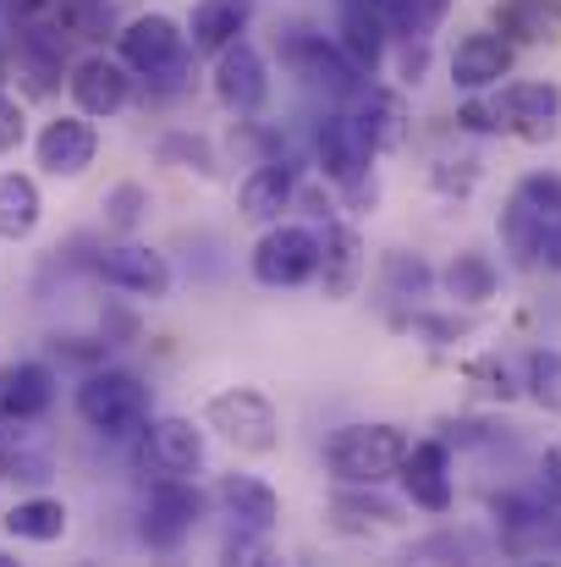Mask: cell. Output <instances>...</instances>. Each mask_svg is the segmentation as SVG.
Returning a JSON list of instances; mask_svg holds the SVG:
<instances>
[{"instance_id":"6da1fadb","label":"cell","mask_w":561,"mask_h":567,"mask_svg":"<svg viewBox=\"0 0 561 567\" xmlns=\"http://www.w3.org/2000/svg\"><path fill=\"white\" fill-rule=\"evenodd\" d=\"M77 419L105 441H133L149 424V385L133 370H89L72 391Z\"/></svg>"},{"instance_id":"7a4b0ae2","label":"cell","mask_w":561,"mask_h":567,"mask_svg":"<svg viewBox=\"0 0 561 567\" xmlns=\"http://www.w3.org/2000/svg\"><path fill=\"white\" fill-rule=\"evenodd\" d=\"M407 435L396 424H342L331 441H325V468L331 480L342 485H359V491H374L385 480L402 474V457H407Z\"/></svg>"},{"instance_id":"3957f363","label":"cell","mask_w":561,"mask_h":567,"mask_svg":"<svg viewBox=\"0 0 561 567\" xmlns=\"http://www.w3.org/2000/svg\"><path fill=\"white\" fill-rule=\"evenodd\" d=\"M204 424H209L220 441H231L237 452H248V457H264V452H276V441H281L276 402H270L264 391H253V385H231V391L209 396V402H204Z\"/></svg>"},{"instance_id":"277c9868","label":"cell","mask_w":561,"mask_h":567,"mask_svg":"<svg viewBox=\"0 0 561 567\" xmlns=\"http://www.w3.org/2000/svg\"><path fill=\"white\" fill-rule=\"evenodd\" d=\"M55 408V370L39 359L0 364V446H22V435Z\"/></svg>"},{"instance_id":"5b68a950","label":"cell","mask_w":561,"mask_h":567,"mask_svg":"<svg viewBox=\"0 0 561 567\" xmlns=\"http://www.w3.org/2000/svg\"><path fill=\"white\" fill-rule=\"evenodd\" d=\"M116 39H122V61H127V72H138V78H177V72H183L187 33L166 17V11L133 17Z\"/></svg>"},{"instance_id":"8992f818","label":"cell","mask_w":561,"mask_h":567,"mask_svg":"<svg viewBox=\"0 0 561 567\" xmlns=\"http://www.w3.org/2000/svg\"><path fill=\"white\" fill-rule=\"evenodd\" d=\"M281 61H287L292 78H303L309 89H320V94H331V100L359 94V66H353V55H347L342 44H331L325 33H292V39L281 44Z\"/></svg>"},{"instance_id":"52a82bcc","label":"cell","mask_w":561,"mask_h":567,"mask_svg":"<svg viewBox=\"0 0 561 567\" xmlns=\"http://www.w3.org/2000/svg\"><path fill=\"white\" fill-rule=\"evenodd\" d=\"M320 270V231L309 226H270L253 248V276L264 287H303Z\"/></svg>"},{"instance_id":"ba28073f","label":"cell","mask_w":561,"mask_h":567,"mask_svg":"<svg viewBox=\"0 0 561 567\" xmlns=\"http://www.w3.org/2000/svg\"><path fill=\"white\" fill-rule=\"evenodd\" d=\"M66 89H72V105H77L83 116H94V122H105V116L127 111V100H133L127 61H111V55H100V50H94V55H83V61L72 66Z\"/></svg>"},{"instance_id":"9c48e42d","label":"cell","mask_w":561,"mask_h":567,"mask_svg":"<svg viewBox=\"0 0 561 567\" xmlns=\"http://www.w3.org/2000/svg\"><path fill=\"white\" fill-rule=\"evenodd\" d=\"M33 155H39V166L50 172V177H83L89 166H94V155H100V133H94V116H55V122H44L39 127V138H33Z\"/></svg>"},{"instance_id":"30bf717a","label":"cell","mask_w":561,"mask_h":567,"mask_svg":"<svg viewBox=\"0 0 561 567\" xmlns=\"http://www.w3.org/2000/svg\"><path fill=\"white\" fill-rule=\"evenodd\" d=\"M215 94L226 111L237 116H253L264 100H270V72H264V55L248 44V39H231L215 61Z\"/></svg>"},{"instance_id":"8fae6325","label":"cell","mask_w":561,"mask_h":567,"mask_svg":"<svg viewBox=\"0 0 561 567\" xmlns=\"http://www.w3.org/2000/svg\"><path fill=\"white\" fill-rule=\"evenodd\" d=\"M144 468H155L160 480H193L204 468V430H193V419H149L144 424Z\"/></svg>"},{"instance_id":"7c38bea8","label":"cell","mask_w":561,"mask_h":567,"mask_svg":"<svg viewBox=\"0 0 561 567\" xmlns=\"http://www.w3.org/2000/svg\"><path fill=\"white\" fill-rule=\"evenodd\" d=\"M501 127L529 138V144H551L561 133V89L557 83H512L501 89Z\"/></svg>"},{"instance_id":"4fadbf2b","label":"cell","mask_w":561,"mask_h":567,"mask_svg":"<svg viewBox=\"0 0 561 567\" xmlns=\"http://www.w3.org/2000/svg\"><path fill=\"white\" fill-rule=\"evenodd\" d=\"M94 270H100L111 287L133 292V298H166V292H172V265H166V254H155V248H144V243L105 248V254L94 259Z\"/></svg>"},{"instance_id":"5bb4252c","label":"cell","mask_w":561,"mask_h":567,"mask_svg":"<svg viewBox=\"0 0 561 567\" xmlns=\"http://www.w3.org/2000/svg\"><path fill=\"white\" fill-rule=\"evenodd\" d=\"M402 485L413 507L424 513H451V452L446 441H413L402 457Z\"/></svg>"},{"instance_id":"9a60e30c","label":"cell","mask_w":561,"mask_h":567,"mask_svg":"<svg viewBox=\"0 0 561 567\" xmlns=\"http://www.w3.org/2000/svg\"><path fill=\"white\" fill-rule=\"evenodd\" d=\"M314 144H320V166H325L331 183H342V188H359V183H364L374 144L359 122L331 116V122H320V138H314Z\"/></svg>"},{"instance_id":"2e32d148","label":"cell","mask_w":561,"mask_h":567,"mask_svg":"<svg viewBox=\"0 0 561 567\" xmlns=\"http://www.w3.org/2000/svg\"><path fill=\"white\" fill-rule=\"evenodd\" d=\"M314 276H320V292L331 303H342V298L359 292V281H364V243H359L353 226H342V220L325 226V237H320V270Z\"/></svg>"},{"instance_id":"e0dca14e","label":"cell","mask_w":561,"mask_h":567,"mask_svg":"<svg viewBox=\"0 0 561 567\" xmlns=\"http://www.w3.org/2000/svg\"><path fill=\"white\" fill-rule=\"evenodd\" d=\"M198 491L187 485V480H160L155 491H149V513H144V540L149 546H160V551H172L177 540H183L187 529H193V518H198Z\"/></svg>"},{"instance_id":"ac0fdd59","label":"cell","mask_w":561,"mask_h":567,"mask_svg":"<svg viewBox=\"0 0 561 567\" xmlns=\"http://www.w3.org/2000/svg\"><path fill=\"white\" fill-rule=\"evenodd\" d=\"M507 72H512V44L496 39V33H468V39L457 44V55H451V83L468 89V94L496 89Z\"/></svg>"},{"instance_id":"d6986e66","label":"cell","mask_w":561,"mask_h":567,"mask_svg":"<svg viewBox=\"0 0 561 567\" xmlns=\"http://www.w3.org/2000/svg\"><path fill=\"white\" fill-rule=\"evenodd\" d=\"M215 496H220V507H226L242 529L270 535V529H276V518H281V496H276L264 480H253V474H226Z\"/></svg>"},{"instance_id":"ffe728a7","label":"cell","mask_w":561,"mask_h":567,"mask_svg":"<svg viewBox=\"0 0 561 567\" xmlns=\"http://www.w3.org/2000/svg\"><path fill=\"white\" fill-rule=\"evenodd\" d=\"M66 518H72L66 502H55V496H22L17 507H6L0 529L11 540H28V546H55L66 535Z\"/></svg>"},{"instance_id":"44dd1931","label":"cell","mask_w":561,"mask_h":567,"mask_svg":"<svg viewBox=\"0 0 561 567\" xmlns=\"http://www.w3.org/2000/svg\"><path fill=\"white\" fill-rule=\"evenodd\" d=\"M292 193H298V172L281 166V161H270V166L248 172V183H242V193H237V204H242L248 220H276V215L292 204Z\"/></svg>"},{"instance_id":"7402d4cb","label":"cell","mask_w":561,"mask_h":567,"mask_svg":"<svg viewBox=\"0 0 561 567\" xmlns=\"http://www.w3.org/2000/svg\"><path fill=\"white\" fill-rule=\"evenodd\" d=\"M39 215H44L39 183L22 177V172H6L0 177V237L6 243H28L39 231Z\"/></svg>"},{"instance_id":"603a6c76","label":"cell","mask_w":561,"mask_h":567,"mask_svg":"<svg viewBox=\"0 0 561 567\" xmlns=\"http://www.w3.org/2000/svg\"><path fill=\"white\" fill-rule=\"evenodd\" d=\"M253 17V0H198L193 6V50H226Z\"/></svg>"},{"instance_id":"cb8c5ba5","label":"cell","mask_w":561,"mask_h":567,"mask_svg":"<svg viewBox=\"0 0 561 567\" xmlns=\"http://www.w3.org/2000/svg\"><path fill=\"white\" fill-rule=\"evenodd\" d=\"M342 50L353 55L359 72H374L385 55V11H374L370 0H347L342 11Z\"/></svg>"},{"instance_id":"d4e9b609","label":"cell","mask_w":561,"mask_h":567,"mask_svg":"<svg viewBox=\"0 0 561 567\" xmlns=\"http://www.w3.org/2000/svg\"><path fill=\"white\" fill-rule=\"evenodd\" d=\"M446 292L451 298H463V303H485V298H496V287H501V276H496V265L485 259V254H457L451 265H446Z\"/></svg>"},{"instance_id":"484cf974","label":"cell","mask_w":561,"mask_h":567,"mask_svg":"<svg viewBox=\"0 0 561 567\" xmlns=\"http://www.w3.org/2000/svg\"><path fill=\"white\" fill-rule=\"evenodd\" d=\"M501 22L518 33V39H557L561 33V0H507L501 6Z\"/></svg>"},{"instance_id":"4316f807","label":"cell","mask_w":561,"mask_h":567,"mask_svg":"<svg viewBox=\"0 0 561 567\" xmlns=\"http://www.w3.org/2000/svg\"><path fill=\"white\" fill-rule=\"evenodd\" d=\"M529 396L546 413H561V353H551V348L529 353Z\"/></svg>"},{"instance_id":"83f0119b","label":"cell","mask_w":561,"mask_h":567,"mask_svg":"<svg viewBox=\"0 0 561 567\" xmlns=\"http://www.w3.org/2000/svg\"><path fill=\"white\" fill-rule=\"evenodd\" d=\"M359 127L370 133L374 150L402 144V100H396V94H370V116H364Z\"/></svg>"},{"instance_id":"f1b7e54d","label":"cell","mask_w":561,"mask_h":567,"mask_svg":"<svg viewBox=\"0 0 561 567\" xmlns=\"http://www.w3.org/2000/svg\"><path fill=\"white\" fill-rule=\"evenodd\" d=\"M149 209V193L138 188V183H122V188L105 198V220L116 226V231H127V226H138V215Z\"/></svg>"},{"instance_id":"f546056e","label":"cell","mask_w":561,"mask_h":567,"mask_svg":"<svg viewBox=\"0 0 561 567\" xmlns=\"http://www.w3.org/2000/svg\"><path fill=\"white\" fill-rule=\"evenodd\" d=\"M518 198L534 204V209L551 220V215H561V177H529V183L518 188Z\"/></svg>"},{"instance_id":"4dcf8cb0","label":"cell","mask_w":561,"mask_h":567,"mask_svg":"<svg viewBox=\"0 0 561 567\" xmlns=\"http://www.w3.org/2000/svg\"><path fill=\"white\" fill-rule=\"evenodd\" d=\"M22 138H28V116H22V105L11 94H0V155H11Z\"/></svg>"},{"instance_id":"1f68e13d","label":"cell","mask_w":561,"mask_h":567,"mask_svg":"<svg viewBox=\"0 0 561 567\" xmlns=\"http://www.w3.org/2000/svg\"><path fill=\"white\" fill-rule=\"evenodd\" d=\"M463 127H474V133H507L496 100H468V105H463Z\"/></svg>"},{"instance_id":"d6a6232c","label":"cell","mask_w":561,"mask_h":567,"mask_svg":"<svg viewBox=\"0 0 561 567\" xmlns=\"http://www.w3.org/2000/svg\"><path fill=\"white\" fill-rule=\"evenodd\" d=\"M534 265H546V270H557V276H561V215H551V220L540 226V243H534Z\"/></svg>"},{"instance_id":"836d02e7","label":"cell","mask_w":561,"mask_h":567,"mask_svg":"<svg viewBox=\"0 0 561 567\" xmlns=\"http://www.w3.org/2000/svg\"><path fill=\"white\" fill-rule=\"evenodd\" d=\"M391 281L424 292V287H429V265H424V259H407V254H391Z\"/></svg>"},{"instance_id":"e575fe53","label":"cell","mask_w":561,"mask_h":567,"mask_svg":"<svg viewBox=\"0 0 561 567\" xmlns=\"http://www.w3.org/2000/svg\"><path fill=\"white\" fill-rule=\"evenodd\" d=\"M546 480L561 491V446H551V452H546Z\"/></svg>"},{"instance_id":"d590c367","label":"cell","mask_w":561,"mask_h":567,"mask_svg":"<svg viewBox=\"0 0 561 567\" xmlns=\"http://www.w3.org/2000/svg\"><path fill=\"white\" fill-rule=\"evenodd\" d=\"M11 457H17V452H11V446H0V480L11 474Z\"/></svg>"},{"instance_id":"8d00e7d4","label":"cell","mask_w":561,"mask_h":567,"mask_svg":"<svg viewBox=\"0 0 561 567\" xmlns=\"http://www.w3.org/2000/svg\"><path fill=\"white\" fill-rule=\"evenodd\" d=\"M374 11H385V17H391V11H396V0H370Z\"/></svg>"}]
</instances>
